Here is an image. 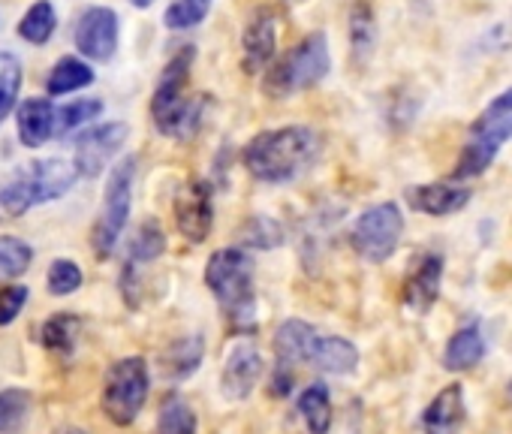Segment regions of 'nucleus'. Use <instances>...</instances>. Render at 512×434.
Returning <instances> with one entry per match:
<instances>
[{"mask_svg":"<svg viewBox=\"0 0 512 434\" xmlns=\"http://www.w3.org/2000/svg\"><path fill=\"white\" fill-rule=\"evenodd\" d=\"M320 157V136L311 127H281L256 133L244 151V169L266 184H287L308 172V166Z\"/></svg>","mask_w":512,"mask_h":434,"instance_id":"1","label":"nucleus"},{"mask_svg":"<svg viewBox=\"0 0 512 434\" xmlns=\"http://www.w3.org/2000/svg\"><path fill=\"white\" fill-rule=\"evenodd\" d=\"M193 58H196V49L181 46L172 55V61L163 67V76H160L154 100H151V115H154L157 130L163 136H172V139H181V142H187L199 130L205 106H208L205 97H184Z\"/></svg>","mask_w":512,"mask_h":434,"instance_id":"2","label":"nucleus"},{"mask_svg":"<svg viewBox=\"0 0 512 434\" xmlns=\"http://www.w3.org/2000/svg\"><path fill=\"white\" fill-rule=\"evenodd\" d=\"M205 284L232 329L250 332L256 323V293H253V260L241 248L214 251L205 266Z\"/></svg>","mask_w":512,"mask_h":434,"instance_id":"3","label":"nucleus"},{"mask_svg":"<svg viewBox=\"0 0 512 434\" xmlns=\"http://www.w3.org/2000/svg\"><path fill=\"white\" fill-rule=\"evenodd\" d=\"M76 178H79L76 163L61 160V157L28 163L10 178L4 190H0V205H4L7 214H25L34 205L64 196L76 184Z\"/></svg>","mask_w":512,"mask_h":434,"instance_id":"4","label":"nucleus"},{"mask_svg":"<svg viewBox=\"0 0 512 434\" xmlns=\"http://www.w3.org/2000/svg\"><path fill=\"white\" fill-rule=\"evenodd\" d=\"M329 70H332V55H329L326 34H311L296 49H290L275 67H269L263 91L272 100H284L314 88L317 82L326 79Z\"/></svg>","mask_w":512,"mask_h":434,"instance_id":"5","label":"nucleus"},{"mask_svg":"<svg viewBox=\"0 0 512 434\" xmlns=\"http://www.w3.org/2000/svg\"><path fill=\"white\" fill-rule=\"evenodd\" d=\"M133 178H136V157H124L109 181H106V196H103V208L97 214V224H94V233H91V242H94V254L100 260H106L124 227H127V217H130V205H133Z\"/></svg>","mask_w":512,"mask_h":434,"instance_id":"6","label":"nucleus"},{"mask_svg":"<svg viewBox=\"0 0 512 434\" xmlns=\"http://www.w3.org/2000/svg\"><path fill=\"white\" fill-rule=\"evenodd\" d=\"M148 398V365L142 356L118 359L106 371L103 383V410L115 425H130Z\"/></svg>","mask_w":512,"mask_h":434,"instance_id":"7","label":"nucleus"},{"mask_svg":"<svg viewBox=\"0 0 512 434\" xmlns=\"http://www.w3.org/2000/svg\"><path fill=\"white\" fill-rule=\"evenodd\" d=\"M401 233H404L401 208L395 202H380V205H371L359 214V221L350 233V242L365 260L383 263L395 254Z\"/></svg>","mask_w":512,"mask_h":434,"instance_id":"8","label":"nucleus"},{"mask_svg":"<svg viewBox=\"0 0 512 434\" xmlns=\"http://www.w3.org/2000/svg\"><path fill=\"white\" fill-rule=\"evenodd\" d=\"M509 139H512V112L509 115H488V118L482 115L479 124L473 127V133H470V139H467V145H464V151H461V157H458V163L452 169V175L455 178L482 175L494 163L500 145L509 142Z\"/></svg>","mask_w":512,"mask_h":434,"instance_id":"9","label":"nucleus"},{"mask_svg":"<svg viewBox=\"0 0 512 434\" xmlns=\"http://www.w3.org/2000/svg\"><path fill=\"white\" fill-rule=\"evenodd\" d=\"M175 224H178V233L193 245H202L208 239L211 224H214V202H211V187L205 181H190L178 190Z\"/></svg>","mask_w":512,"mask_h":434,"instance_id":"10","label":"nucleus"},{"mask_svg":"<svg viewBox=\"0 0 512 434\" xmlns=\"http://www.w3.org/2000/svg\"><path fill=\"white\" fill-rule=\"evenodd\" d=\"M127 133H130V127L121 124V121L100 124V127L88 130L76 145V160L73 163H76L79 175L97 178L109 166V160L121 151V145L127 142Z\"/></svg>","mask_w":512,"mask_h":434,"instance_id":"11","label":"nucleus"},{"mask_svg":"<svg viewBox=\"0 0 512 434\" xmlns=\"http://www.w3.org/2000/svg\"><path fill=\"white\" fill-rule=\"evenodd\" d=\"M76 49L91 61H109L118 49V16L109 7H91L79 16Z\"/></svg>","mask_w":512,"mask_h":434,"instance_id":"12","label":"nucleus"},{"mask_svg":"<svg viewBox=\"0 0 512 434\" xmlns=\"http://www.w3.org/2000/svg\"><path fill=\"white\" fill-rule=\"evenodd\" d=\"M263 377V356L250 341H241L229 350L226 362H223V374H220V392L229 401H244L253 386Z\"/></svg>","mask_w":512,"mask_h":434,"instance_id":"13","label":"nucleus"},{"mask_svg":"<svg viewBox=\"0 0 512 434\" xmlns=\"http://www.w3.org/2000/svg\"><path fill=\"white\" fill-rule=\"evenodd\" d=\"M241 46H244V61L241 67L256 76V73H263L272 58H275V46H278V28H275V16L260 7L250 22L244 25V34H241Z\"/></svg>","mask_w":512,"mask_h":434,"instance_id":"14","label":"nucleus"},{"mask_svg":"<svg viewBox=\"0 0 512 434\" xmlns=\"http://www.w3.org/2000/svg\"><path fill=\"white\" fill-rule=\"evenodd\" d=\"M440 281H443V257L425 254L404 284V305L413 314H428L440 296Z\"/></svg>","mask_w":512,"mask_h":434,"instance_id":"15","label":"nucleus"},{"mask_svg":"<svg viewBox=\"0 0 512 434\" xmlns=\"http://www.w3.org/2000/svg\"><path fill=\"white\" fill-rule=\"evenodd\" d=\"M407 202L413 211L431 214V217H446L461 211L470 202V193L455 184H419L407 190Z\"/></svg>","mask_w":512,"mask_h":434,"instance_id":"16","label":"nucleus"},{"mask_svg":"<svg viewBox=\"0 0 512 434\" xmlns=\"http://www.w3.org/2000/svg\"><path fill=\"white\" fill-rule=\"evenodd\" d=\"M422 422L428 434H455L464 422V386L461 383L443 386L437 398L428 404Z\"/></svg>","mask_w":512,"mask_h":434,"instance_id":"17","label":"nucleus"},{"mask_svg":"<svg viewBox=\"0 0 512 434\" xmlns=\"http://www.w3.org/2000/svg\"><path fill=\"white\" fill-rule=\"evenodd\" d=\"M58 109L49 100H25L19 106V139L28 148H40L55 136Z\"/></svg>","mask_w":512,"mask_h":434,"instance_id":"18","label":"nucleus"},{"mask_svg":"<svg viewBox=\"0 0 512 434\" xmlns=\"http://www.w3.org/2000/svg\"><path fill=\"white\" fill-rule=\"evenodd\" d=\"M317 341H320V335H317V329L311 323H305V320H287L275 332V356L284 365L311 362V353H314Z\"/></svg>","mask_w":512,"mask_h":434,"instance_id":"19","label":"nucleus"},{"mask_svg":"<svg viewBox=\"0 0 512 434\" xmlns=\"http://www.w3.org/2000/svg\"><path fill=\"white\" fill-rule=\"evenodd\" d=\"M202 356H205V344L199 335H184L178 341H172L163 356H160V368L169 380H184L190 377L199 365H202Z\"/></svg>","mask_w":512,"mask_h":434,"instance_id":"20","label":"nucleus"},{"mask_svg":"<svg viewBox=\"0 0 512 434\" xmlns=\"http://www.w3.org/2000/svg\"><path fill=\"white\" fill-rule=\"evenodd\" d=\"M311 365L326 371V374H350L359 365V350L347 341V338H332V335H320L314 353H311Z\"/></svg>","mask_w":512,"mask_h":434,"instance_id":"21","label":"nucleus"},{"mask_svg":"<svg viewBox=\"0 0 512 434\" xmlns=\"http://www.w3.org/2000/svg\"><path fill=\"white\" fill-rule=\"evenodd\" d=\"M485 353V338L479 332V326H467L461 332H455L446 344V353H443V368L446 371H467L473 368Z\"/></svg>","mask_w":512,"mask_h":434,"instance_id":"22","label":"nucleus"},{"mask_svg":"<svg viewBox=\"0 0 512 434\" xmlns=\"http://www.w3.org/2000/svg\"><path fill=\"white\" fill-rule=\"evenodd\" d=\"M299 413H302V419H305L311 434H329V428H332V398H329V389L323 383L308 386L299 395Z\"/></svg>","mask_w":512,"mask_h":434,"instance_id":"23","label":"nucleus"},{"mask_svg":"<svg viewBox=\"0 0 512 434\" xmlns=\"http://www.w3.org/2000/svg\"><path fill=\"white\" fill-rule=\"evenodd\" d=\"M91 82H94V70H91L85 61H79V58H61V61L52 67L46 88H49L52 97H61V94L82 91V88H88Z\"/></svg>","mask_w":512,"mask_h":434,"instance_id":"24","label":"nucleus"},{"mask_svg":"<svg viewBox=\"0 0 512 434\" xmlns=\"http://www.w3.org/2000/svg\"><path fill=\"white\" fill-rule=\"evenodd\" d=\"M157 434H196V413L178 392H169L163 398L157 416Z\"/></svg>","mask_w":512,"mask_h":434,"instance_id":"25","label":"nucleus"},{"mask_svg":"<svg viewBox=\"0 0 512 434\" xmlns=\"http://www.w3.org/2000/svg\"><path fill=\"white\" fill-rule=\"evenodd\" d=\"M55 25H58L55 7L49 4V0H37V4L25 13V19L19 25V34H22V40L34 43V46H43V43L52 40Z\"/></svg>","mask_w":512,"mask_h":434,"instance_id":"26","label":"nucleus"},{"mask_svg":"<svg viewBox=\"0 0 512 434\" xmlns=\"http://www.w3.org/2000/svg\"><path fill=\"white\" fill-rule=\"evenodd\" d=\"M79 332H82V320L76 314H58L43 326V344L49 350L70 353L79 341Z\"/></svg>","mask_w":512,"mask_h":434,"instance_id":"27","label":"nucleus"},{"mask_svg":"<svg viewBox=\"0 0 512 434\" xmlns=\"http://www.w3.org/2000/svg\"><path fill=\"white\" fill-rule=\"evenodd\" d=\"M31 260H34L31 245H25L22 239H13V236L0 239V284L25 275Z\"/></svg>","mask_w":512,"mask_h":434,"instance_id":"28","label":"nucleus"},{"mask_svg":"<svg viewBox=\"0 0 512 434\" xmlns=\"http://www.w3.org/2000/svg\"><path fill=\"white\" fill-rule=\"evenodd\" d=\"M166 251V236L157 221H145L130 242V263H151Z\"/></svg>","mask_w":512,"mask_h":434,"instance_id":"29","label":"nucleus"},{"mask_svg":"<svg viewBox=\"0 0 512 434\" xmlns=\"http://www.w3.org/2000/svg\"><path fill=\"white\" fill-rule=\"evenodd\" d=\"M19 88H22V64L16 61V55L0 52V121L13 112Z\"/></svg>","mask_w":512,"mask_h":434,"instance_id":"30","label":"nucleus"},{"mask_svg":"<svg viewBox=\"0 0 512 434\" xmlns=\"http://www.w3.org/2000/svg\"><path fill=\"white\" fill-rule=\"evenodd\" d=\"M211 10V0H172V4L166 7V28L169 31H190L196 28Z\"/></svg>","mask_w":512,"mask_h":434,"instance_id":"31","label":"nucleus"},{"mask_svg":"<svg viewBox=\"0 0 512 434\" xmlns=\"http://www.w3.org/2000/svg\"><path fill=\"white\" fill-rule=\"evenodd\" d=\"M31 410V395L25 389H4L0 392V434L16 431Z\"/></svg>","mask_w":512,"mask_h":434,"instance_id":"32","label":"nucleus"},{"mask_svg":"<svg viewBox=\"0 0 512 434\" xmlns=\"http://www.w3.org/2000/svg\"><path fill=\"white\" fill-rule=\"evenodd\" d=\"M100 112H103V103H100V100H76V103H67L64 109H58L55 136H67V133H73L76 127H82V124L94 121Z\"/></svg>","mask_w":512,"mask_h":434,"instance_id":"33","label":"nucleus"},{"mask_svg":"<svg viewBox=\"0 0 512 434\" xmlns=\"http://www.w3.org/2000/svg\"><path fill=\"white\" fill-rule=\"evenodd\" d=\"M244 245L253 248H278L284 242V230L272 221V217H253V221L241 230Z\"/></svg>","mask_w":512,"mask_h":434,"instance_id":"34","label":"nucleus"},{"mask_svg":"<svg viewBox=\"0 0 512 434\" xmlns=\"http://www.w3.org/2000/svg\"><path fill=\"white\" fill-rule=\"evenodd\" d=\"M82 287V269L73 260H55L49 269V293L70 296Z\"/></svg>","mask_w":512,"mask_h":434,"instance_id":"35","label":"nucleus"},{"mask_svg":"<svg viewBox=\"0 0 512 434\" xmlns=\"http://www.w3.org/2000/svg\"><path fill=\"white\" fill-rule=\"evenodd\" d=\"M25 302H28V287H22V284L0 290V326L13 323L22 314Z\"/></svg>","mask_w":512,"mask_h":434,"instance_id":"36","label":"nucleus"},{"mask_svg":"<svg viewBox=\"0 0 512 434\" xmlns=\"http://www.w3.org/2000/svg\"><path fill=\"white\" fill-rule=\"evenodd\" d=\"M290 386H293V371H290V365L278 362L275 377H272V392L275 395H290Z\"/></svg>","mask_w":512,"mask_h":434,"instance_id":"37","label":"nucleus"},{"mask_svg":"<svg viewBox=\"0 0 512 434\" xmlns=\"http://www.w3.org/2000/svg\"><path fill=\"white\" fill-rule=\"evenodd\" d=\"M509 112H512V88H509V91H503V94L491 103L488 115H509Z\"/></svg>","mask_w":512,"mask_h":434,"instance_id":"38","label":"nucleus"},{"mask_svg":"<svg viewBox=\"0 0 512 434\" xmlns=\"http://www.w3.org/2000/svg\"><path fill=\"white\" fill-rule=\"evenodd\" d=\"M58 434H88V431H82V428H61Z\"/></svg>","mask_w":512,"mask_h":434,"instance_id":"39","label":"nucleus"},{"mask_svg":"<svg viewBox=\"0 0 512 434\" xmlns=\"http://www.w3.org/2000/svg\"><path fill=\"white\" fill-rule=\"evenodd\" d=\"M136 7H151V0H133Z\"/></svg>","mask_w":512,"mask_h":434,"instance_id":"40","label":"nucleus"}]
</instances>
